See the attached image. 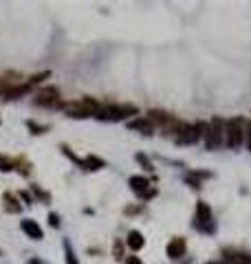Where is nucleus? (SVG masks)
Masks as SVG:
<instances>
[{
    "instance_id": "nucleus-1",
    "label": "nucleus",
    "mask_w": 251,
    "mask_h": 264,
    "mask_svg": "<svg viewBox=\"0 0 251 264\" xmlns=\"http://www.w3.org/2000/svg\"><path fill=\"white\" fill-rule=\"evenodd\" d=\"M137 106L133 104H104L100 106L97 110V119L101 121H121V119H128V117L137 115Z\"/></svg>"
},
{
    "instance_id": "nucleus-2",
    "label": "nucleus",
    "mask_w": 251,
    "mask_h": 264,
    "mask_svg": "<svg viewBox=\"0 0 251 264\" xmlns=\"http://www.w3.org/2000/svg\"><path fill=\"white\" fill-rule=\"evenodd\" d=\"M247 141V124L240 119V117H234L225 124V145L232 150L240 148Z\"/></svg>"
},
{
    "instance_id": "nucleus-3",
    "label": "nucleus",
    "mask_w": 251,
    "mask_h": 264,
    "mask_svg": "<svg viewBox=\"0 0 251 264\" xmlns=\"http://www.w3.org/2000/svg\"><path fill=\"white\" fill-rule=\"evenodd\" d=\"M225 143V121L220 117L212 119L207 130V137H205V148L207 150H216Z\"/></svg>"
},
{
    "instance_id": "nucleus-4",
    "label": "nucleus",
    "mask_w": 251,
    "mask_h": 264,
    "mask_svg": "<svg viewBox=\"0 0 251 264\" xmlns=\"http://www.w3.org/2000/svg\"><path fill=\"white\" fill-rule=\"evenodd\" d=\"M33 104L35 106H42V108H60V106H62L60 88H57V86H44L42 91L35 95Z\"/></svg>"
},
{
    "instance_id": "nucleus-5",
    "label": "nucleus",
    "mask_w": 251,
    "mask_h": 264,
    "mask_svg": "<svg viewBox=\"0 0 251 264\" xmlns=\"http://www.w3.org/2000/svg\"><path fill=\"white\" fill-rule=\"evenodd\" d=\"M194 225H196V229H199V231L212 229V209H209L207 202H199V205H196Z\"/></svg>"
},
{
    "instance_id": "nucleus-6",
    "label": "nucleus",
    "mask_w": 251,
    "mask_h": 264,
    "mask_svg": "<svg viewBox=\"0 0 251 264\" xmlns=\"http://www.w3.org/2000/svg\"><path fill=\"white\" fill-rule=\"evenodd\" d=\"M62 108H64V112H67L68 117H73V119H86V117H93V112H90L82 101H68V104H62Z\"/></svg>"
},
{
    "instance_id": "nucleus-7",
    "label": "nucleus",
    "mask_w": 251,
    "mask_h": 264,
    "mask_svg": "<svg viewBox=\"0 0 251 264\" xmlns=\"http://www.w3.org/2000/svg\"><path fill=\"white\" fill-rule=\"evenodd\" d=\"M20 227H22V231L31 238V240H42L44 233H42V227L38 225L35 220H31V218H24L22 222H20Z\"/></svg>"
},
{
    "instance_id": "nucleus-8",
    "label": "nucleus",
    "mask_w": 251,
    "mask_h": 264,
    "mask_svg": "<svg viewBox=\"0 0 251 264\" xmlns=\"http://www.w3.org/2000/svg\"><path fill=\"white\" fill-rule=\"evenodd\" d=\"M185 249H187V245H185V238H172L170 245H167V258H172V260L183 258Z\"/></svg>"
},
{
    "instance_id": "nucleus-9",
    "label": "nucleus",
    "mask_w": 251,
    "mask_h": 264,
    "mask_svg": "<svg viewBox=\"0 0 251 264\" xmlns=\"http://www.w3.org/2000/svg\"><path fill=\"white\" fill-rule=\"evenodd\" d=\"M31 91V86L29 84H16V86H9L2 91V97L5 99H18V97H24L27 93Z\"/></svg>"
},
{
    "instance_id": "nucleus-10",
    "label": "nucleus",
    "mask_w": 251,
    "mask_h": 264,
    "mask_svg": "<svg viewBox=\"0 0 251 264\" xmlns=\"http://www.w3.org/2000/svg\"><path fill=\"white\" fill-rule=\"evenodd\" d=\"M128 128L130 130H137V132H143V135H152L154 132V125L150 124V121L143 117V119H133L128 121Z\"/></svg>"
},
{
    "instance_id": "nucleus-11",
    "label": "nucleus",
    "mask_w": 251,
    "mask_h": 264,
    "mask_svg": "<svg viewBox=\"0 0 251 264\" xmlns=\"http://www.w3.org/2000/svg\"><path fill=\"white\" fill-rule=\"evenodd\" d=\"M2 202H5L7 214H20V211H22V205L18 202V198H16L14 194H9V192L2 194Z\"/></svg>"
},
{
    "instance_id": "nucleus-12",
    "label": "nucleus",
    "mask_w": 251,
    "mask_h": 264,
    "mask_svg": "<svg viewBox=\"0 0 251 264\" xmlns=\"http://www.w3.org/2000/svg\"><path fill=\"white\" fill-rule=\"evenodd\" d=\"M130 189L141 196V194H146L148 189H150V181H148L146 176H133L130 178Z\"/></svg>"
},
{
    "instance_id": "nucleus-13",
    "label": "nucleus",
    "mask_w": 251,
    "mask_h": 264,
    "mask_svg": "<svg viewBox=\"0 0 251 264\" xmlns=\"http://www.w3.org/2000/svg\"><path fill=\"white\" fill-rule=\"evenodd\" d=\"M126 245H128L133 251L143 249V245H146V240H143L141 231H130V233H128V238H126Z\"/></svg>"
},
{
    "instance_id": "nucleus-14",
    "label": "nucleus",
    "mask_w": 251,
    "mask_h": 264,
    "mask_svg": "<svg viewBox=\"0 0 251 264\" xmlns=\"http://www.w3.org/2000/svg\"><path fill=\"white\" fill-rule=\"evenodd\" d=\"M101 168H104V161L100 156H95V154H88L84 158V170H101Z\"/></svg>"
},
{
    "instance_id": "nucleus-15",
    "label": "nucleus",
    "mask_w": 251,
    "mask_h": 264,
    "mask_svg": "<svg viewBox=\"0 0 251 264\" xmlns=\"http://www.w3.org/2000/svg\"><path fill=\"white\" fill-rule=\"evenodd\" d=\"M225 264H251V258H249V255L227 253V255H225Z\"/></svg>"
},
{
    "instance_id": "nucleus-16",
    "label": "nucleus",
    "mask_w": 251,
    "mask_h": 264,
    "mask_svg": "<svg viewBox=\"0 0 251 264\" xmlns=\"http://www.w3.org/2000/svg\"><path fill=\"white\" fill-rule=\"evenodd\" d=\"M14 165H18V172L22 174V176H29V174H31V168H29V161L24 156H18L14 161Z\"/></svg>"
},
{
    "instance_id": "nucleus-17",
    "label": "nucleus",
    "mask_w": 251,
    "mask_h": 264,
    "mask_svg": "<svg viewBox=\"0 0 251 264\" xmlns=\"http://www.w3.org/2000/svg\"><path fill=\"white\" fill-rule=\"evenodd\" d=\"M16 165H14V161L11 158H7L5 154H0V172H11Z\"/></svg>"
},
{
    "instance_id": "nucleus-18",
    "label": "nucleus",
    "mask_w": 251,
    "mask_h": 264,
    "mask_svg": "<svg viewBox=\"0 0 251 264\" xmlns=\"http://www.w3.org/2000/svg\"><path fill=\"white\" fill-rule=\"evenodd\" d=\"M27 128L31 130L33 135H44V132L49 130V125H38L35 121H27Z\"/></svg>"
},
{
    "instance_id": "nucleus-19",
    "label": "nucleus",
    "mask_w": 251,
    "mask_h": 264,
    "mask_svg": "<svg viewBox=\"0 0 251 264\" xmlns=\"http://www.w3.org/2000/svg\"><path fill=\"white\" fill-rule=\"evenodd\" d=\"M47 77H51V71H42V73H35L31 79H29V86H33V84H40L42 79H47Z\"/></svg>"
},
{
    "instance_id": "nucleus-20",
    "label": "nucleus",
    "mask_w": 251,
    "mask_h": 264,
    "mask_svg": "<svg viewBox=\"0 0 251 264\" xmlns=\"http://www.w3.org/2000/svg\"><path fill=\"white\" fill-rule=\"evenodd\" d=\"M64 249H67V264H80V262H77V258H75V253H73V249H71V245H68V242H64Z\"/></svg>"
},
{
    "instance_id": "nucleus-21",
    "label": "nucleus",
    "mask_w": 251,
    "mask_h": 264,
    "mask_svg": "<svg viewBox=\"0 0 251 264\" xmlns=\"http://www.w3.org/2000/svg\"><path fill=\"white\" fill-rule=\"evenodd\" d=\"M33 192H35V196H38L40 201H44V202H51V194H49V192H44V189H40L38 185H33Z\"/></svg>"
},
{
    "instance_id": "nucleus-22",
    "label": "nucleus",
    "mask_w": 251,
    "mask_h": 264,
    "mask_svg": "<svg viewBox=\"0 0 251 264\" xmlns=\"http://www.w3.org/2000/svg\"><path fill=\"white\" fill-rule=\"evenodd\" d=\"M137 161L143 165V170H148V172H150V170H154V168H152V163H150V161H148L146 156H143V154H137Z\"/></svg>"
},
{
    "instance_id": "nucleus-23",
    "label": "nucleus",
    "mask_w": 251,
    "mask_h": 264,
    "mask_svg": "<svg viewBox=\"0 0 251 264\" xmlns=\"http://www.w3.org/2000/svg\"><path fill=\"white\" fill-rule=\"evenodd\" d=\"M49 225H51V227H55V229H57V227H60V216H57L55 211H51V214H49Z\"/></svg>"
},
{
    "instance_id": "nucleus-24",
    "label": "nucleus",
    "mask_w": 251,
    "mask_h": 264,
    "mask_svg": "<svg viewBox=\"0 0 251 264\" xmlns=\"http://www.w3.org/2000/svg\"><path fill=\"white\" fill-rule=\"evenodd\" d=\"M113 253H115V258L117 260H121L123 258V247H121V242H115V249H113Z\"/></svg>"
},
{
    "instance_id": "nucleus-25",
    "label": "nucleus",
    "mask_w": 251,
    "mask_h": 264,
    "mask_svg": "<svg viewBox=\"0 0 251 264\" xmlns=\"http://www.w3.org/2000/svg\"><path fill=\"white\" fill-rule=\"evenodd\" d=\"M247 148L251 150V121L247 124Z\"/></svg>"
},
{
    "instance_id": "nucleus-26",
    "label": "nucleus",
    "mask_w": 251,
    "mask_h": 264,
    "mask_svg": "<svg viewBox=\"0 0 251 264\" xmlns=\"http://www.w3.org/2000/svg\"><path fill=\"white\" fill-rule=\"evenodd\" d=\"M152 196H156V189H148V192L146 194H141V198H143V201H148V198H152Z\"/></svg>"
},
{
    "instance_id": "nucleus-27",
    "label": "nucleus",
    "mask_w": 251,
    "mask_h": 264,
    "mask_svg": "<svg viewBox=\"0 0 251 264\" xmlns=\"http://www.w3.org/2000/svg\"><path fill=\"white\" fill-rule=\"evenodd\" d=\"M20 198H22V201L27 202V205H33V201H31V196H29L27 192H20Z\"/></svg>"
},
{
    "instance_id": "nucleus-28",
    "label": "nucleus",
    "mask_w": 251,
    "mask_h": 264,
    "mask_svg": "<svg viewBox=\"0 0 251 264\" xmlns=\"http://www.w3.org/2000/svg\"><path fill=\"white\" fill-rule=\"evenodd\" d=\"M126 264H143V262H141V260L137 258V255H130V258L126 260Z\"/></svg>"
},
{
    "instance_id": "nucleus-29",
    "label": "nucleus",
    "mask_w": 251,
    "mask_h": 264,
    "mask_svg": "<svg viewBox=\"0 0 251 264\" xmlns=\"http://www.w3.org/2000/svg\"><path fill=\"white\" fill-rule=\"evenodd\" d=\"M126 214H139V211H141V207H126Z\"/></svg>"
},
{
    "instance_id": "nucleus-30",
    "label": "nucleus",
    "mask_w": 251,
    "mask_h": 264,
    "mask_svg": "<svg viewBox=\"0 0 251 264\" xmlns=\"http://www.w3.org/2000/svg\"><path fill=\"white\" fill-rule=\"evenodd\" d=\"M31 264H47V262H40V260H31Z\"/></svg>"
},
{
    "instance_id": "nucleus-31",
    "label": "nucleus",
    "mask_w": 251,
    "mask_h": 264,
    "mask_svg": "<svg viewBox=\"0 0 251 264\" xmlns=\"http://www.w3.org/2000/svg\"><path fill=\"white\" fill-rule=\"evenodd\" d=\"M207 264H223V262H207Z\"/></svg>"
}]
</instances>
